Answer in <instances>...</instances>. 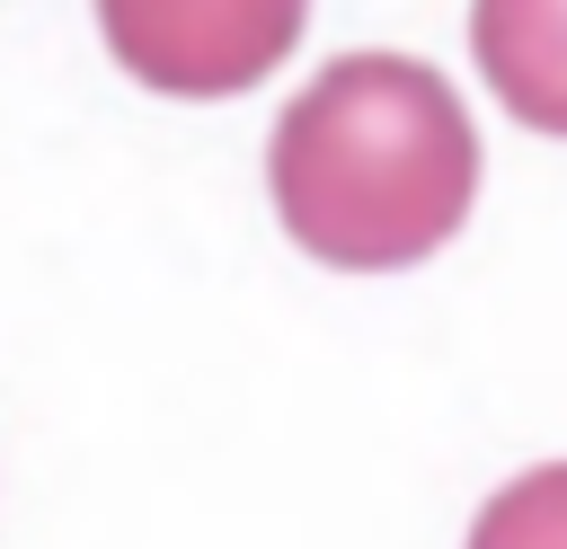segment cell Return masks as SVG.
Here are the masks:
<instances>
[{"label":"cell","mask_w":567,"mask_h":549,"mask_svg":"<svg viewBox=\"0 0 567 549\" xmlns=\"http://www.w3.org/2000/svg\"><path fill=\"white\" fill-rule=\"evenodd\" d=\"M310 0H97L106 53L159 97H239L284 71Z\"/></svg>","instance_id":"7a4b0ae2"},{"label":"cell","mask_w":567,"mask_h":549,"mask_svg":"<svg viewBox=\"0 0 567 549\" xmlns=\"http://www.w3.org/2000/svg\"><path fill=\"white\" fill-rule=\"evenodd\" d=\"M470 62L514 124L567 142V0H470Z\"/></svg>","instance_id":"3957f363"},{"label":"cell","mask_w":567,"mask_h":549,"mask_svg":"<svg viewBox=\"0 0 567 549\" xmlns=\"http://www.w3.org/2000/svg\"><path fill=\"white\" fill-rule=\"evenodd\" d=\"M470 549H567V460H540V469L505 478L478 505Z\"/></svg>","instance_id":"277c9868"},{"label":"cell","mask_w":567,"mask_h":549,"mask_svg":"<svg viewBox=\"0 0 567 549\" xmlns=\"http://www.w3.org/2000/svg\"><path fill=\"white\" fill-rule=\"evenodd\" d=\"M266 195L301 257L346 274L425 266L478 204V124L416 53H337L275 115Z\"/></svg>","instance_id":"6da1fadb"}]
</instances>
